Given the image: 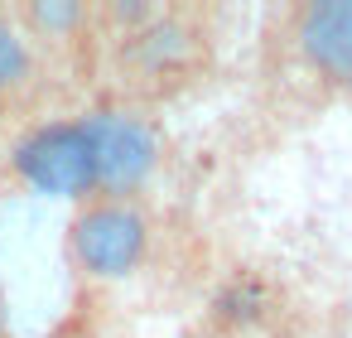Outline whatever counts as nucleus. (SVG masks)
Returning a JSON list of instances; mask_svg holds the SVG:
<instances>
[{
  "instance_id": "obj_5",
  "label": "nucleus",
  "mask_w": 352,
  "mask_h": 338,
  "mask_svg": "<svg viewBox=\"0 0 352 338\" xmlns=\"http://www.w3.org/2000/svg\"><path fill=\"white\" fill-rule=\"evenodd\" d=\"M54 102V63L30 44L10 10H0V140L25 131Z\"/></svg>"
},
{
  "instance_id": "obj_2",
  "label": "nucleus",
  "mask_w": 352,
  "mask_h": 338,
  "mask_svg": "<svg viewBox=\"0 0 352 338\" xmlns=\"http://www.w3.org/2000/svg\"><path fill=\"white\" fill-rule=\"evenodd\" d=\"M107 97L160 112L208 83L217 68V25L198 6H150V0H111L97 6Z\"/></svg>"
},
{
  "instance_id": "obj_3",
  "label": "nucleus",
  "mask_w": 352,
  "mask_h": 338,
  "mask_svg": "<svg viewBox=\"0 0 352 338\" xmlns=\"http://www.w3.org/2000/svg\"><path fill=\"white\" fill-rule=\"evenodd\" d=\"M261 83L299 112L352 107V0H289L261 20Z\"/></svg>"
},
{
  "instance_id": "obj_4",
  "label": "nucleus",
  "mask_w": 352,
  "mask_h": 338,
  "mask_svg": "<svg viewBox=\"0 0 352 338\" xmlns=\"http://www.w3.org/2000/svg\"><path fill=\"white\" fill-rule=\"evenodd\" d=\"M160 242V222L145 198H87L73 203L63 227V261L87 285L135 280Z\"/></svg>"
},
{
  "instance_id": "obj_6",
  "label": "nucleus",
  "mask_w": 352,
  "mask_h": 338,
  "mask_svg": "<svg viewBox=\"0 0 352 338\" xmlns=\"http://www.w3.org/2000/svg\"><path fill=\"white\" fill-rule=\"evenodd\" d=\"M15 25L30 34V44L58 68L63 59L73 63H102V39H97V6L87 0H34V6H10Z\"/></svg>"
},
{
  "instance_id": "obj_7",
  "label": "nucleus",
  "mask_w": 352,
  "mask_h": 338,
  "mask_svg": "<svg viewBox=\"0 0 352 338\" xmlns=\"http://www.w3.org/2000/svg\"><path fill=\"white\" fill-rule=\"evenodd\" d=\"M0 338H15V324H10V299L0 290Z\"/></svg>"
},
{
  "instance_id": "obj_1",
  "label": "nucleus",
  "mask_w": 352,
  "mask_h": 338,
  "mask_svg": "<svg viewBox=\"0 0 352 338\" xmlns=\"http://www.w3.org/2000/svg\"><path fill=\"white\" fill-rule=\"evenodd\" d=\"M0 179L34 198H145L164 169L169 136L160 112L97 97L78 112H44L0 140Z\"/></svg>"
}]
</instances>
